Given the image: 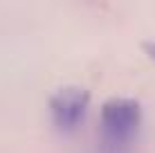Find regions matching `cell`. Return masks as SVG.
I'll use <instances>...</instances> for the list:
<instances>
[{
  "instance_id": "obj_1",
  "label": "cell",
  "mask_w": 155,
  "mask_h": 153,
  "mask_svg": "<svg viewBox=\"0 0 155 153\" xmlns=\"http://www.w3.org/2000/svg\"><path fill=\"white\" fill-rule=\"evenodd\" d=\"M142 124V106L130 97H110L101 106V138L106 146L119 151L133 142Z\"/></svg>"
},
{
  "instance_id": "obj_2",
  "label": "cell",
  "mask_w": 155,
  "mask_h": 153,
  "mask_svg": "<svg viewBox=\"0 0 155 153\" xmlns=\"http://www.w3.org/2000/svg\"><path fill=\"white\" fill-rule=\"evenodd\" d=\"M90 104V92L81 86H63L50 97L52 122L58 131H74L83 122Z\"/></svg>"
},
{
  "instance_id": "obj_3",
  "label": "cell",
  "mask_w": 155,
  "mask_h": 153,
  "mask_svg": "<svg viewBox=\"0 0 155 153\" xmlns=\"http://www.w3.org/2000/svg\"><path fill=\"white\" fill-rule=\"evenodd\" d=\"M144 50H146V54L155 59V41H148V43H144Z\"/></svg>"
}]
</instances>
